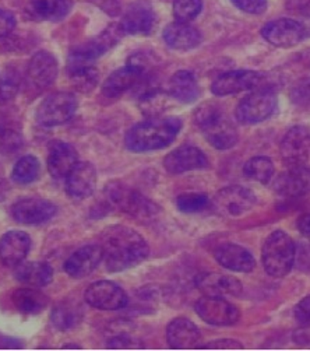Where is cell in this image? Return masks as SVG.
Returning a JSON list of instances; mask_svg holds the SVG:
<instances>
[{
	"label": "cell",
	"mask_w": 310,
	"mask_h": 351,
	"mask_svg": "<svg viewBox=\"0 0 310 351\" xmlns=\"http://www.w3.org/2000/svg\"><path fill=\"white\" fill-rule=\"evenodd\" d=\"M102 261L109 271H123L144 262L150 254L147 241L131 228L112 226L101 235Z\"/></svg>",
	"instance_id": "cell-1"
},
{
	"label": "cell",
	"mask_w": 310,
	"mask_h": 351,
	"mask_svg": "<svg viewBox=\"0 0 310 351\" xmlns=\"http://www.w3.org/2000/svg\"><path fill=\"white\" fill-rule=\"evenodd\" d=\"M181 129L179 118H151L134 125L126 133L125 145L133 153L161 150L174 142Z\"/></svg>",
	"instance_id": "cell-2"
},
{
	"label": "cell",
	"mask_w": 310,
	"mask_h": 351,
	"mask_svg": "<svg viewBox=\"0 0 310 351\" xmlns=\"http://www.w3.org/2000/svg\"><path fill=\"white\" fill-rule=\"evenodd\" d=\"M194 121L211 146L218 150L232 149L239 138V133L232 121L214 104H204L196 111Z\"/></svg>",
	"instance_id": "cell-3"
},
{
	"label": "cell",
	"mask_w": 310,
	"mask_h": 351,
	"mask_svg": "<svg viewBox=\"0 0 310 351\" xmlns=\"http://www.w3.org/2000/svg\"><path fill=\"white\" fill-rule=\"evenodd\" d=\"M103 193H105L107 202L111 206L137 220H153L161 212L158 204H155L153 200L118 181L108 184L103 189Z\"/></svg>",
	"instance_id": "cell-4"
},
{
	"label": "cell",
	"mask_w": 310,
	"mask_h": 351,
	"mask_svg": "<svg viewBox=\"0 0 310 351\" xmlns=\"http://www.w3.org/2000/svg\"><path fill=\"white\" fill-rule=\"evenodd\" d=\"M264 270L275 278L285 277L295 263V243L292 238L279 230L270 234L261 251Z\"/></svg>",
	"instance_id": "cell-5"
},
{
	"label": "cell",
	"mask_w": 310,
	"mask_h": 351,
	"mask_svg": "<svg viewBox=\"0 0 310 351\" xmlns=\"http://www.w3.org/2000/svg\"><path fill=\"white\" fill-rule=\"evenodd\" d=\"M277 95L267 87H257L237 104L235 117L244 125H255L267 121L277 110Z\"/></svg>",
	"instance_id": "cell-6"
},
{
	"label": "cell",
	"mask_w": 310,
	"mask_h": 351,
	"mask_svg": "<svg viewBox=\"0 0 310 351\" xmlns=\"http://www.w3.org/2000/svg\"><path fill=\"white\" fill-rule=\"evenodd\" d=\"M77 111V99L72 93H55L48 95L37 108L40 125L52 128L70 121Z\"/></svg>",
	"instance_id": "cell-7"
},
{
	"label": "cell",
	"mask_w": 310,
	"mask_h": 351,
	"mask_svg": "<svg viewBox=\"0 0 310 351\" xmlns=\"http://www.w3.org/2000/svg\"><path fill=\"white\" fill-rule=\"evenodd\" d=\"M194 309L198 317L211 326H231L240 318L239 309L224 297L204 295L196 302Z\"/></svg>",
	"instance_id": "cell-8"
},
{
	"label": "cell",
	"mask_w": 310,
	"mask_h": 351,
	"mask_svg": "<svg viewBox=\"0 0 310 351\" xmlns=\"http://www.w3.org/2000/svg\"><path fill=\"white\" fill-rule=\"evenodd\" d=\"M125 31L120 24H112L103 29L96 38L84 43L76 47L70 53V64L72 63H90L96 58L102 56L109 49H112L123 37Z\"/></svg>",
	"instance_id": "cell-9"
},
{
	"label": "cell",
	"mask_w": 310,
	"mask_h": 351,
	"mask_svg": "<svg viewBox=\"0 0 310 351\" xmlns=\"http://www.w3.org/2000/svg\"><path fill=\"white\" fill-rule=\"evenodd\" d=\"M256 203L257 197L255 193L250 189L239 185L221 189L214 199V207L217 212L231 217H237L250 212Z\"/></svg>",
	"instance_id": "cell-10"
},
{
	"label": "cell",
	"mask_w": 310,
	"mask_h": 351,
	"mask_svg": "<svg viewBox=\"0 0 310 351\" xmlns=\"http://www.w3.org/2000/svg\"><path fill=\"white\" fill-rule=\"evenodd\" d=\"M281 158L287 168L302 167L306 164L310 153V132L306 126H292L283 137Z\"/></svg>",
	"instance_id": "cell-11"
},
{
	"label": "cell",
	"mask_w": 310,
	"mask_h": 351,
	"mask_svg": "<svg viewBox=\"0 0 310 351\" xmlns=\"http://www.w3.org/2000/svg\"><path fill=\"white\" fill-rule=\"evenodd\" d=\"M261 35L267 43L280 48H292L307 37L302 23L292 19H279L267 23L261 28Z\"/></svg>",
	"instance_id": "cell-12"
},
{
	"label": "cell",
	"mask_w": 310,
	"mask_h": 351,
	"mask_svg": "<svg viewBox=\"0 0 310 351\" xmlns=\"http://www.w3.org/2000/svg\"><path fill=\"white\" fill-rule=\"evenodd\" d=\"M263 75L249 69H237L222 73L211 84V93L217 97H227L260 87Z\"/></svg>",
	"instance_id": "cell-13"
},
{
	"label": "cell",
	"mask_w": 310,
	"mask_h": 351,
	"mask_svg": "<svg viewBox=\"0 0 310 351\" xmlns=\"http://www.w3.org/2000/svg\"><path fill=\"white\" fill-rule=\"evenodd\" d=\"M84 298L88 305L101 311H118L129 302L125 290L109 280H101L88 286Z\"/></svg>",
	"instance_id": "cell-14"
},
{
	"label": "cell",
	"mask_w": 310,
	"mask_h": 351,
	"mask_svg": "<svg viewBox=\"0 0 310 351\" xmlns=\"http://www.w3.org/2000/svg\"><path fill=\"white\" fill-rule=\"evenodd\" d=\"M56 206L49 200L40 197H25L18 200L12 207V216L20 224L36 226L53 219Z\"/></svg>",
	"instance_id": "cell-15"
},
{
	"label": "cell",
	"mask_w": 310,
	"mask_h": 351,
	"mask_svg": "<svg viewBox=\"0 0 310 351\" xmlns=\"http://www.w3.org/2000/svg\"><path fill=\"white\" fill-rule=\"evenodd\" d=\"M194 285L204 295L210 297H237L242 293V285L237 278L221 273H200L194 278Z\"/></svg>",
	"instance_id": "cell-16"
},
{
	"label": "cell",
	"mask_w": 310,
	"mask_h": 351,
	"mask_svg": "<svg viewBox=\"0 0 310 351\" xmlns=\"http://www.w3.org/2000/svg\"><path fill=\"white\" fill-rule=\"evenodd\" d=\"M57 60L56 58L47 52L40 51L34 55L27 67V77L29 83L38 88L45 90L53 84L57 77Z\"/></svg>",
	"instance_id": "cell-17"
},
{
	"label": "cell",
	"mask_w": 310,
	"mask_h": 351,
	"mask_svg": "<svg viewBox=\"0 0 310 351\" xmlns=\"http://www.w3.org/2000/svg\"><path fill=\"white\" fill-rule=\"evenodd\" d=\"M209 165V160H207L205 154L190 145H183L174 152L166 154L164 160V167L169 173H183L188 171L194 169H203Z\"/></svg>",
	"instance_id": "cell-18"
},
{
	"label": "cell",
	"mask_w": 310,
	"mask_h": 351,
	"mask_svg": "<svg viewBox=\"0 0 310 351\" xmlns=\"http://www.w3.org/2000/svg\"><path fill=\"white\" fill-rule=\"evenodd\" d=\"M96 188V169L90 162H77L66 177V191L73 199H87Z\"/></svg>",
	"instance_id": "cell-19"
},
{
	"label": "cell",
	"mask_w": 310,
	"mask_h": 351,
	"mask_svg": "<svg viewBox=\"0 0 310 351\" xmlns=\"http://www.w3.org/2000/svg\"><path fill=\"white\" fill-rule=\"evenodd\" d=\"M274 191L284 197H300L310 193V168H289L274 182Z\"/></svg>",
	"instance_id": "cell-20"
},
{
	"label": "cell",
	"mask_w": 310,
	"mask_h": 351,
	"mask_svg": "<svg viewBox=\"0 0 310 351\" xmlns=\"http://www.w3.org/2000/svg\"><path fill=\"white\" fill-rule=\"evenodd\" d=\"M144 72L146 69L133 63H129L127 66L115 70L102 84L103 95L108 98L120 97L123 93L142 82V79L144 77Z\"/></svg>",
	"instance_id": "cell-21"
},
{
	"label": "cell",
	"mask_w": 310,
	"mask_h": 351,
	"mask_svg": "<svg viewBox=\"0 0 310 351\" xmlns=\"http://www.w3.org/2000/svg\"><path fill=\"white\" fill-rule=\"evenodd\" d=\"M31 248V238L23 231H9L0 239V261L8 267L24 262Z\"/></svg>",
	"instance_id": "cell-22"
},
{
	"label": "cell",
	"mask_w": 310,
	"mask_h": 351,
	"mask_svg": "<svg viewBox=\"0 0 310 351\" xmlns=\"http://www.w3.org/2000/svg\"><path fill=\"white\" fill-rule=\"evenodd\" d=\"M48 171L56 180H66V177L79 162L76 149L64 142H52L48 152Z\"/></svg>",
	"instance_id": "cell-23"
},
{
	"label": "cell",
	"mask_w": 310,
	"mask_h": 351,
	"mask_svg": "<svg viewBox=\"0 0 310 351\" xmlns=\"http://www.w3.org/2000/svg\"><path fill=\"white\" fill-rule=\"evenodd\" d=\"M216 261L225 269L249 273L256 267V261L253 255L244 247L237 243H222L214 251Z\"/></svg>",
	"instance_id": "cell-24"
},
{
	"label": "cell",
	"mask_w": 310,
	"mask_h": 351,
	"mask_svg": "<svg viewBox=\"0 0 310 351\" xmlns=\"http://www.w3.org/2000/svg\"><path fill=\"white\" fill-rule=\"evenodd\" d=\"M102 258L101 245H86L64 262V271L75 278L87 277L96 269Z\"/></svg>",
	"instance_id": "cell-25"
},
{
	"label": "cell",
	"mask_w": 310,
	"mask_h": 351,
	"mask_svg": "<svg viewBox=\"0 0 310 351\" xmlns=\"http://www.w3.org/2000/svg\"><path fill=\"white\" fill-rule=\"evenodd\" d=\"M164 41L170 49L192 51L197 48L201 41V32L189 23H172L164 29Z\"/></svg>",
	"instance_id": "cell-26"
},
{
	"label": "cell",
	"mask_w": 310,
	"mask_h": 351,
	"mask_svg": "<svg viewBox=\"0 0 310 351\" xmlns=\"http://www.w3.org/2000/svg\"><path fill=\"white\" fill-rule=\"evenodd\" d=\"M155 24V16L153 9L144 3L139 2L131 5L120 23L122 29L125 34H131V35H148L151 34L153 28Z\"/></svg>",
	"instance_id": "cell-27"
},
{
	"label": "cell",
	"mask_w": 310,
	"mask_h": 351,
	"mask_svg": "<svg viewBox=\"0 0 310 351\" xmlns=\"http://www.w3.org/2000/svg\"><path fill=\"white\" fill-rule=\"evenodd\" d=\"M200 340L198 328L186 318H177L166 328V341L172 348H194L200 346Z\"/></svg>",
	"instance_id": "cell-28"
},
{
	"label": "cell",
	"mask_w": 310,
	"mask_h": 351,
	"mask_svg": "<svg viewBox=\"0 0 310 351\" xmlns=\"http://www.w3.org/2000/svg\"><path fill=\"white\" fill-rule=\"evenodd\" d=\"M168 94L182 104H192L198 98L200 87L192 72L179 70L169 80Z\"/></svg>",
	"instance_id": "cell-29"
},
{
	"label": "cell",
	"mask_w": 310,
	"mask_h": 351,
	"mask_svg": "<svg viewBox=\"0 0 310 351\" xmlns=\"http://www.w3.org/2000/svg\"><path fill=\"white\" fill-rule=\"evenodd\" d=\"M16 278L31 287H45L53 278V270L47 262L20 263L14 271Z\"/></svg>",
	"instance_id": "cell-30"
},
{
	"label": "cell",
	"mask_w": 310,
	"mask_h": 351,
	"mask_svg": "<svg viewBox=\"0 0 310 351\" xmlns=\"http://www.w3.org/2000/svg\"><path fill=\"white\" fill-rule=\"evenodd\" d=\"M31 12L40 20L59 21L72 12V0H31Z\"/></svg>",
	"instance_id": "cell-31"
},
{
	"label": "cell",
	"mask_w": 310,
	"mask_h": 351,
	"mask_svg": "<svg viewBox=\"0 0 310 351\" xmlns=\"http://www.w3.org/2000/svg\"><path fill=\"white\" fill-rule=\"evenodd\" d=\"M13 304L14 306L27 315H36L40 313L42 309L47 308L49 300L38 290L32 289H18L13 293Z\"/></svg>",
	"instance_id": "cell-32"
},
{
	"label": "cell",
	"mask_w": 310,
	"mask_h": 351,
	"mask_svg": "<svg viewBox=\"0 0 310 351\" xmlns=\"http://www.w3.org/2000/svg\"><path fill=\"white\" fill-rule=\"evenodd\" d=\"M99 80L98 70L90 63H72L70 82L72 86L80 93H91Z\"/></svg>",
	"instance_id": "cell-33"
},
{
	"label": "cell",
	"mask_w": 310,
	"mask_h": 351,
	"mask_svg": "<svg viewBox=\"0 0 310 351\" xmlns=\"http://www.w3.org/2000/svg\"><path fill=\"white\" fill-rule=\"evenodd\" d=\"M41 164L37 157L34 156H24L21 157L13 167L12 180L16 184L27 185L31 182H36L40 177Z\"/></svg>",
	"instance_id": "cell-34"
},
{
	"label": "cell",
	"mask_w": 310,
	"mask_h": 351,
	"mask_svg": "<svg viewBox=\"0 0 310 351\" xmlns=\"http://www.w3.org/2000/svg\"><path fill=\"white\" fill-rule=\"evenodd\" d=\"M245 177L259 184H267L274 175V164L268 157L259 156L250 158L244 165Z\"/></svg>",
	"instance_id": "cell-35"
},
{
	"label": "cell",
	"mask_w": 310,
	"mask_h": 351,
	"mask_svg": "<svg viewBox=\"0 0 310 351\" xmlns=\"http://www.w3.org/2000/svg\"><path fill=\"white\" fill-rule=\"evenodd\" d=\"M81 315L76 306L70 304H60L52 312V324L60 330H68L80 322Z\"/></svg>",
	"instance_id": "cell-36"
},
{
	"label": "cell",
	"mask_w": 310,
	"mask_h": 351,
	"mask_svg": "<svg viewBox=\"0 0 310 351\" xmlns=\"http://www.w3.org/2000/svg\"><path fill=\"white\" fill-rule=\"evenodd\" d=\"M166 102V94L159 88H148L142 94L140 108L146 115H151L155 118L159 112L164 111Z\"/></svg>",
	"instance_id": "cell-37"
},
{
	"label": "cell",
	"mask_w": 310,
	"mask_h": 351,
	"mask_svg": "<svg viewBox=\"0 0 310 351\" xmlns=\"http://www.w3.org/2000/svg\"><path fill=\"white\" fill-rule=\"evenodd\" d=\"M203 9V0H174V17L181 23H190Z\"/></svg>",
	"instance_id": "cell-38"
},
{
	"label": "cell",
	"mask_w": 310,
	"mask_h": 351,
	"mask_svg": "<svg viewBox=\"0 0 310 351\" xmlns=\"http://www.w3.org/2000/svg\"><path fill=\"white\" fill-rule=\"evenodd\" d=\"M210 204L209 196L204 193H183L178 196L177 206L182 213H197Z\"/></svg>",
	"instance_id": "cell-39"
},
{
	"label": "cell",
	"mask_w": 310,
	"mask_h": 351,
	"mask_svg": "<svg viewBox=\"0 0 310 351\" xmlns=\"http://www.w3.org/2000/svg\"><path fill=\"white\" fill-rule=\"evenodd\" d=\"M18 93V77L14 73L8 72L0 79V101L8 102Z\"/></svg>",
	"instance_id": "cell-40"
},
{
	"label": "cell",
	"mask_w": 310,
	"mask_h": 351,
	"mask_svg": "<svg viewBox=\"0 0 310 351\" xmlns=\"http://www.w3.org/2000/svg\"><path fill=\"white\" fill-rule=\"evenodd\" d=\"M107 346L109 348H143L144 343L140 339L122 333V335H118V336H114L112 339H109Z\"/></svg>",
	"instance_id": "cell-41"
},
{
	"label": "cell",
	"mask_w": 310,
	"mask_h": 351,
	"mask_svg": "<svg viewBox=\"0 0 310 351\" xmlns=\"http://www.w3.org/2000/svg\"><path fill=\"white\" fill-rule=\"evenodd\" d=\"M231 3L249 14H261L267 10V0H231Z\"/></svg>",
	"instance_id": "cell-42"
},
{
	"label": "cell",
	"mask_w": 310,
	"mask_h": 351,
	"mask_svg": "<svg viewBox=\"0 0 310 351\" xmlns=\"http://www.w3.org/2000/svg\"><path fill=\"white\" fill-rule=\"evenodd\" d=\"M291 99L295 104H309L310 102V76L299 80L292 91H291Z\"/></svg>",
	"instance_id": "cell-43"
},
{
	"label": "cell",
	"mask_w": 310,
	"mask_h": 351,
	"mask_svg": "<svg viewBox=\"0 0 310 351\" xmlns=\"http://www.w3.org/2000/svg\"><path fill=\"white\" fill-rule=\"evenodd\" d=\"M298 266L299 269L309 270L310 269V243L302 242L299 247L295 245V263L294 266Z\"/></svg>",
	"instance_id": "cell-44"
},
{
	"label": "cell",
	"mask_w": 310,
	"mask_h": 351,
	"mask_svg": "<svg viewBox=\"0 0 310 351\" xmlns=\"http://www.w3.org/2000/svg\"><path fill=\"white\" fill-rule=\"evenodd\" d=\"M294 315L299 324L310 325V295L305 297L296 304L294 309Z\"/></svg>",
	"instance_id": "cell-45"
},
{
	"label": "cell",
	"mask_w": 310,
	"mask_h": 351,
	"mask_svg": "<svg viewBox=\"0 0 310 351\" xmlns=\"http://www.w3.org/2000/svg\"><path fill=\"white\" fill-rule=\"evenodd\" d=\"M16 27V17L8 12L0 9V38H5L12 34Z\"/></svg>",
	"instance_id": "cell-46"
},
{
	"label": "cell",
	"mask_w": 310,
	"mask_h": 351,
	"mask_svg": "<svg viewBox=\"0 0 310 351\" xmlns=\"http://www.w3.org/2000/svg\"><path fill=\"white\" fill-rule=\"evenodd\" d=\"M201 348H224V350H228V348H244V346L236 340H232V339H221V340H214V341H210V343H205V344L201 346Z\"/></svg>",
	"instance_id": "cell-47"
},
{
	"label": "cell",
	"mask_w": 310,
	"mask_h": 351,
	"mask_svg": "<svg viewBox=\"0 0 310 351\" xmlns=\"http://www.w3.org/2000/svg\"><path fill=\"white\" fill-rule=\"evenodd\" d=\"M298 230L302 235L310 237V212L305 213L303 216L299 217L298 220Z\"/></svg>",
	"instance_id": "cell-48"
}]
</instances>
